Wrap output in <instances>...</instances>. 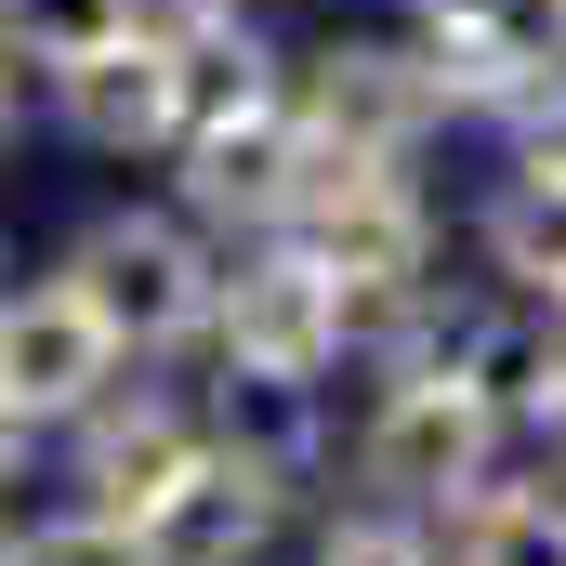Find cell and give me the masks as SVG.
I'll return each instance as SVG.
<instances>
[{
  "instance_id": "8fae6325",
  "label": "cell",
  "mask_w": 566,
  "mask_h": 566,
  "mask_svg": "<svg viewBox=\"0 0 566 566\" xmlns=\"http://www.w3.org/2000/svg\"><path fill=\"white\" fill-rule=\"evenodd\" d=\"M185 461H198V434L171 422V409H145V422H106V434H93V501L145 527V514L185 488Z\"/></svg>"
},
{
  "instance_id": "8992f818",
  "label": "cell",
  "mask_w": 566,
  "mask_h": 566,
  "mask_svg": "<svg viewBox=\"0 0 566 566\" xmlns=\"http://www.w3.org/2000/svg\"><path fill=\"white\" fill-rule=\"evenodd\" d=\"M566 53V0H434V80L514 93Z\"/></svg>"
},
{
  "instance_id": "44dd1931",
  "label": "cell",
  "mask_w": 566,
  "mask_h": 566,
  "mask_svg": "<svg viewBox=\"0 0 566 566\" xmlns=\"http://www.w3.org/2000/svg\"><path fill=\"white\" fill-rule=\"evenodd\" d=\"M554 303H566V290H554Z\"/></svg>"
},
{
  "instance_id": "ba28073f",
  "label": "cell",
  "mask_w": 566,
  "mask_h": 566,
  "mask_svg": "<svg viewBox=\"0 0 566 566\" xmlns=\"http://www.w3.org/2000/svg\"><path fill=\"white\" fill-rule=\"evenodd\" d=\"M198 145V211H238V224H277L290 198H303V133H290L277 106H251V119H211Z\"/></svg>"
},
{
  "instance_id": "3957f363",
  "label": "cell",
  "mask_w": 566,
  "mask_h": 566,
  "mask_svg": "<svg viewBox=\"0 0 566 566\" xmlns=\"http://www.w3.org/2000/svg\"><path fill=\"white\" fill-rule=\"evenodd\" d=\"M224 343H238L251 382H316V369L343 356V277H329L316 251L251 264V277L224 290Z\"/></svg>"
},
{
  "instance_id": "d6986e66",
  "label": "cell",
  "mask_w": 566,
  "mask_h": 566,
  "mask_svg": "<svg viewBox=\"0 0 566 566\" xmlns=\"http://www.w3.org/2000/svg\"><path fill=\"white\" fill-rule=\"evenodd\" d=\"M0 461H13V409H0Z\"/></svg>"
},
{
  "instance_id": "9c48e42d",
  "label": "cell",
  "mask_w": 566,
  "mask_h": 566,
  "mask_svg": "<svg viewBox=\"0 0 566 566\" xmlns=\"http://www.w3.org/2000/svg\"><path fill=\"white\" fill-rule=\"evenodd\" d=\"M434 93H448V80H422L409 53H329V66H316V133L396 158V145L434 119Z\"/></svg>"
},
{
  "instance_id": "7c38bea8",
  "label": "cell",
  "mask_w": 566,
  "mask_h": 566,
  "mask_svg": "<svg viewBox=\"0 0 566 566\" xmlns=\"http://www.w3.org/2000/svg\"><path fill=\"white\" fill-rule=\"evenodd\" d=\"M171 106H185V133L251 119V106H264V53H251V40H224V27H198V40L171 53Z\"/></svg>"
},
{
  "instance_id": "9a60e30c",
  "label": "cell",
  "mask_w": 566,
  "mask_h": 566,
  "mask_svg": "<svg viewBox=\"0 0 566 566\" xmlns=\"http://www.w3.org/2000/svg\"><path fill=\"white\" fill-rule=\"evenodd\" d=\"M461 566H566V514L554 501H488L474 541H461Z\"/></svg>"
},
{
  "instance_id": "52a82bcc",
  "label": "cell",
  "mask_w": 566,
  "mask_h": 566,
  "mask_svg": "<svg viewBox=\"0 0 566 566\" xmlns=\"http://www.w3.org/2000/svg\"><path fill=\"white\" fill-rule=\"evenodd\" d=\"M66 119L93 145H158V133H185V106H171V40H106V53H80L66 66Z\"/></svg>"
},
{
  "instance_id": "5bb4252c",
  "label": "cell",
  "mask_w": 566,
  "mask_h": 566,
  "mask_svg": "<svg viewBox=\"0 0 566 566\" xmlns=\"http://www.w3.org/2000/svg\"><path fill=\"white\" fill-rule=\"evenodd\" d=\"M0 13H13V40H27L40 66H80V53L133 40V0H0Z\"/></svg>"
},
{
  "instance_id": "7a4b0ae2",
  "label": "cell",
  "mask_w": 566,
  "mask_h": 566,
  "mask_svg": "<svg viewBox=\"0 0 566 566\" xmlns=\"http://www.w3.org/2000/svg\"><path fill=\"white\" fill-rule=\"evenodd\" d=\"M106 369H119V329H106L66 277L27 290V303H0V409H13V422L93 409V396H106Z\"/></svg>"
},
{
  "instance_id": "2e32d148",
  "label": "cell",
  "mask_w": 566,
  "mask_h": 566,
  "mask_svg": "<svg viewBox=\"0 0 566 566\" xmlns=\"http://www.w3.org/2000/svg\"><path fill=\"white\" fill-rule=\"evenodd\" d=\"M13 566H158V554H145L133 514H80V527H40Z\"/></svg>"
},
{
  "instance_id": "6da1fadb",
  "label": "cell",
  "mask_w": 566,
  "mask_h": 566,
  "mask_svg": "<svg viewBox=\"0 0 566 566\" xmlns=\"http://www.w3.org/2000/svg\"><path fill=\"white\" fill-rule=\"evenodd\" d=\"M66 290L119 329V343H185L198 316H211V277H198V251L171 238V224H145V211H119V224H93L80 238V264H66Z\"/></svg>"
},
{
  "instance_id": "ac0fdd59",
  "label": "cell",
  "mask_w": 566,
  "mask_h": 566,
  "mask_svg": "<svg viewBox=\"0 0 566 566\" xmlns=\"http://www.w3.org/2000/svg\"><path fill=\"white\" fill-rule=\"evenodd\" d=\"M0 133H13V80H0Z\"/></svg>"
},
{
  "instance_id": "277c9868",
  "label": "cell",
  "mask_w": 566,
  "mask_h": 566,
  "mask_svg": "<svg viewBox=\"0 0 566 566\" xmlns=\"http://www.w3.org/2000/svg\"><path fill=\"white\" fill-rule=\"evenodd\" d=\"M488 396L461 382V369H422V382H396V409L369 422V488H396V501H448V488H474V461H488Z\"/></svg>"
},
{
  "instance_id": "5b68a950",
  "label": "cell",
  "mask_w": 566,
  "mask_h": 566,
  "mask_svg": "<svg viewBox=\"0 0 566 566\" xmlns=\"http://www.w3.org/2000/svg\"><path fill=\"white\" fill-rule=\"evenodd\" d=\"M264 527H277V461H251V448H198L185 488L145 514V554H158V566H251Z\"/></svg>"
},
{
  "instance_id": "e0dca14e",
  "label": "cell",
  "mask_w": 566,
  "mask_h": 566,
  "mask_svg": "<svg viewBox=\"0 0 566 566\" xmlns=\"http://www.w3.org/2000/svg\"><path fill=\"white\" fill-rule=\"evenodd\" d=\"M329 566H422V541H409V527H343Z\"/></svg>"
},
{
  "instance_id": "4fadbf2b",
  "label": "cell",
  "mask_w": 566,
  "mask_h": 566,
  "mask_svg": "<svg viewBox=\"0 0 566 566\" xmlns=\"http://www.w3.org/2000/svg\"><path fill=\"white\" fill-rule=\"evenodd\" d=\"M488 238H501V264H514V277H554V290H566V171H527V185L501 198V224H488Z\"/></svg>"
},
{
  "instance_id": "30bf717a",
  "label": "cell",
  "mask_w": 566,
  "mask_h": 566,
  "mask_svg": "<svg viewBox=\"0 0 566 566\" xmlns=\"http://www.w3.org/2000/svg\"><path fill=\"white\" fill-rule=\"evenodd\" d=\"M448 369H461L501 422H554L566 409V356L541 343V329H448Z\"/></svg>"
},
{
  "instance_id": "ffe728a7",
  "label": "cell",
  "mask_w": 566,
  "mask_h": 566,
  "mask_svg": "<svg viewBox=\"0 0 566 566\" xmlns=\"http://www.w3.org/2000/svg\"><path fill=\"white\" fill-rule=\"evenodd\" d=\"M0 566H13V541H0Z\"/></svg>"
}]
</instances>
